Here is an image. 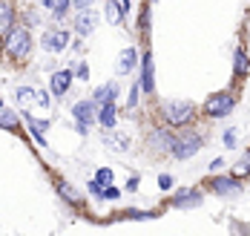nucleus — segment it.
Returning a JSON list of instances; mask_svg holds the SVG:
<instances>
[{"instance_id":"1","label":"nucleus","mask_w":250,"mask_h":236,"mask_svg":"<svg viewBox=\"0 0 250 236\" xmlns=\"http://www.w3.org/2000/svg\"><path fill=\"white\" fill-rule=\"evenodd\" d=\"M6 55L12 58V61H23V58H29V52H32V35H29V29L21 26V29H12L9 35H6Z\"/></svg>"},{"instance_id":"2","label":"nucleus","mask_w":250,"mask_h":236,"mask_svg":"<svg viewBox=\"0 0 250 236\" xmlns=\"http://www.w3.org/2000/svg\"><path fill=\"white\" fill-rule=\"evenodd\" d=\"M199 147H201L199 132H181V135L173 141V156L178 158V161H181V158H190V156L199 153Z\"/></svg>"},{"instance_id":"3","label":"nucleus","mask_w":250,"mask_h":236,"mask_svg":"<svg viewBox=\"0 0 250 236\" xmlns=\"http://www.w3.org/2000/svg\"><path fill=\"white\" fill-rule=\"evenodd\" d=\"M193 112H196L193 101H170V104L164 107V115H167V121H170V124H175V127L187 124V121L193 118Z\"/></svg>"},{"instance_id":"4","label":"nucleus","mask_w":250,"mask_h":236,"mask_svg":"<svg viewBox=\"0 0 250 236\" xmlns=\"http://www.w3.org/2000/svg\"><path fill=\"white\" fill-rule=\"evenodd\" d=\"M230 109H233V95H227V92L210 95V101L204 104V112L210 118H225V115H230Z\"/></svg>"},{"instance_id":"5","label":"nucleus","mask_w":250,"mask_h":236,"mask_svg":"<svg viewBox=\"0 0 250 236\" xmlns=\"http://www.w3.org/2000/svg\"><path fill=\"white\" fill-rule=\"evenodd\" d=\"M173 135L167 130H152L147 135V147H150L152 153H173Z\"/></svg>"},{"instance_id":"6","label":"nucleus","mask_w":250,"mask_h":236,"mask_svg":"<svg viewBox=\"0 0 250 236\" xmlns=\"http://www.w3.org/2000/svg\"><path fill=\"white\" fill-rule=\"evenodd\" d=\"M95 26H98V15L92 12V9H83L81 15H78V21H75V29H78V35H92L95 32Z\"/></svg>"},{"instance_id":"7","label":"nucleus","mask_w":250,"mask_h":236,"mask_svg":"<svg viewBox=\"0 0 250 236\" xmlns=\"http://www.w3.org/2000/svg\"><path fill=\"white\" fill-rule=\"evenodd\" d=\"M213 190H216L219 196H239V193H242V184L236 182V179L219 176V179H213Z\"/></svg>"},{"instance_id":"8","label":"nucleus","mask_w":250,"mask_h":236,"mask_svg":"<svg viewBox=\"0 0 250 236\" xmlns=\"http://www.w3.org/2000/svg\"><path fill=\"white\" fill-rule=\"evenodd\" d=\"M95 101H78L75 107H72V115H75L78 121H83V124H92L95 121Z\"/></svg>"},{"instance_id":"9","label":"nucleus","mask_w":250,"mask_h":236,"mask_svg":"<svg viewBox=\"0 0 250 236\" xmlns=\"http://www.w3.org/2000/svg\"><path fill=\"white\" fill-rule=\"evenodd\" d=\"M52 92L55 95H66V89H69V84H72V72L69 69H61V72H55L52 75Z\"/></svg>"},{"instance_id":"10","label":"nucleus","mask_w":250,"mask_h":236,"mask_svg":"<svg viewBox=\"0 0 250 236\" xmlns=\"http://www.w3.org/2000/svg\"><path fill=\"white\" fill-rule=\"evenodd\" d=\"M15 29V9L9 6V3H3L0 0V38L3 35H9Z\"/></svg>"},{"instance_id":"11","label":"nucleus","mask_w":250,"mask_h":236,"mask_svg":"<svg viewBox=\"0 0 250 236\" xmlns=\"http://www.w3.org/2000/svg\"><path fill=\"white\" fill-rule=\"evenodd\" d=\"M66 43H69V35H66V32H46V35H43V46L52 49V52L66 49Z\"/></svg>"},{"instance_id":"12","label":"nucleus","mask_w":250,"mask_h":236,"mask_svg":"<svg viewBox=\"0 0 250 236\" xmlns=\"http://www.w3.org/2000/svg\"><path fill=\"white\" fill-rule=\"evenodd\" d=\"M141 89L144 92L155 89V81H152V55H144V61H141Z\"/></svg>"},{"instance_id":"13","label":"nucleus","mask_w":250,"mask_h":236,"mask_svg":"<svg viewBox=\"0 0 250 236\" xmlns=\"http://www.w3.org/2000/svg\"><path fill=\"white\" fill-rule=\"evenodd\" d=\"M115 95H118V84H106V86H101L98 92L92 95V101L104 107V104H112V101H115Z\"/></svg>"},{"instance_id":"14","label":"nucleus","mask_w":250,"mask_h":236,"mask_svg":"<svg viewBox=\"0 0 250 236\" xmlns=\"http://www.w3.org/2000/svg\"><path fill=\"white\" fill-rule=\"evenodd\" d=\"M199 202H201V193H196V190H181L173 199L175 208H193V205H199Z\"/></svg>"},{"instance_id":"15","label":"nucleus","mask_w":250,"mask_h":236,"mask_svg":"<svg viewBox=\"0 0 250 236\" xmlns=\"http://www.w3.org/2000/svg\"><path fill=\"white\" fill-rule=\"evenodd\" d=\"M135 64H138V52H135V49L129 46V49H124V52H121V64H118V72H121V75L132 72V66H135Z\"/></svg>"},{"instance_id":"16","label":"nucleus","mask_w":250,"mask_h":236,"mask_svg":"<svg viewBox=\"0 0 250 236\" xmlns=\"http://www.w3.org/2000/svg\"><path fill=\"white\" fill-rule=\"evenodd\" d=\"M106 21L109 23H121L124 21V9L118 0H106Z\"/></svg>"},{"instance_id":"17","label":"nucleus","mask_w":250,"mask_h":236,"mask_svg":"<svg viewBox=\"0 0 250 236\" xmlns=\"http://www.w3.org/2000/svg\"><path fill=\"white\" fill-rule=\"evenodd\" d=\"M0 127H3V130H18V127H21V118H18L12 109L3 107V109H0Z\"/></svg>"},{"instance_id":"18","label":"nucleus","mask_w":250,"mask_h":236,"mask_svg":"<svg viewBox=\"0 0 250 236\" xmlns=\"http://www.w3.org/2000/svg\"><path fill=\"white\" fill-rule=\"evenodd\" d=\"M115 121H118L115 107H112V104H104V107H101V124H104L106 130H112V127H115Z\"/></svg>"},{"instance_id":"19","label":"nucleus","mask_w":250,"mask_h":236,"mask_svg":"<svg viewBox=\"0 0 250 236\" xmlns=\"http://www.w3.org/2000/svg\"><path fill=\"white\" fill-rule=\"evenodd\" d=\"M69 3H72V0H55L52 18H55V21H63V18H66V9H69Z\"/></svg>"},{"instance_id":"20","label":"nucleus","mask_w":250,"mask_h":236,"mask_svg":"<svg viewBox=\"0 0 250 236\" xmlns=\"http://www.w3.org/2000/svg\"><path fill=\"white\" fill-rule=\"evenodd\" d=\"M95 182H98L101 187H109V184H112V170H109V167H101L98 173H95Z\"/></svg>"},{"instance_id":"21","label":"nucleus","mask_w":250,"mask_h":236,"mask_svg":"<svg viewBox=\"0 0 250 236\" xmlns=\"http://www.w3.org/2000/svg\"><path fill=\"white\" fill-rule=\"evenodd\" d=\"M248 72V55H245V49H239L236 52V75H245Z\"/></svg>"},{"instance_id":"22","label":"nucleus","mask_w":250,"mask_h":236,"mask_svg":"<svg viewBox=\"0 0 250 236\" xmlns=\"http://www.w3.org/2000/svg\"><path fill=\"white\" fill-rule=\"evenodd\" d=\"M58 190H61V196H63L66 202H72V205H78V202H81V196H78V193L72 190V187H69V184H61Z\"/></svg>"},{"instance_id":"23","label":"nucleus","mask_w":250,"mask_h":236,"mask_svg":"<svg viewBox=\"0 0 250 236\" xmlns=\"http://www.w3.org/2000/svg\"><path fill=\"white\" fill-rule=\"evenodd\" d=\"M138 95H141V84H132V89H129V107L132 109L138 107Z\"/></svg>"},{"instance_id":"24","label":"nucleus","mask_w":250,"mask_h":236,"mask_svg":"<svg viewBox=\"0 0 250 236\" xmlns=\"http://www.w3.org/2000/svg\"><path fill=\"white\" fill-rule=\"evenodd\" d=\"M118 196H121L118 187H104V199H118Z\"/></svg>"},{"instance_id":"25","label":"nucleus","mask_w":250,"mask_h":236,"mask_svg":"<svg viewBox=\"0 0 250 236\" xmlns=\"http://www.w3.org/2000/svg\"><path fill=\"white\" fill-rule=\"evenodd\" d=\"M92 3H95V0H72V6H78L81 12H83V9H92Z\"/></svg>"},{"instance_id":"26","label":"nucleus","mask_w":250,"mask_h":236,"mask_svg":"<svg viewBox=\"0 0 250 236\" xmlns=\"http://www.w3.org/2000/svg\"><path fill=\"white\" fill-rule=\"evenodd\" d=\"M29 98H32V89H18V101H29Z\"/></svg>"},{"instance_id":"27","label":"nucleus","mask_w":250,"mask_h":236,"mask_svg":"<svg viewBox=\"0 0 250 236\" xmlns=\"http://www.w3.org/2000/svg\"><path fill=\"white\" fill-rule=\"evenodd\" d=\"M89 193H95V196H104V187L98 182H89Z\"/></svg>"},{"instance_id":"28","label":"nucleus","mask_w":250,"mask_h":236,"mask_svg":"<svg viewBox=\"0 0 250 236\" xmlns=\"http://www.w3.org/2000/svg\"><path fill=\"white\" fill-rule=\"evenodd\" d=\"M158 184H161L164 190H170V187H173V179H170V176H161V179H158Z\"/></svg>"},{"instance_id":"29","label":"nucleus","mask_w":250,"mask_h":236,"mask_svg":"<svg viewBox=\"0 0 250 236\" xmlns=\"http://www.w3.org/2000/svg\"><path fill=\"white\" fill-rule=\"evenodd\" d=\"M225 144H227V147H233V144H236V135H233V132H225Z\"/></svg>"},{"instance_id":"30","label":"nucleus","mask_w":250,"mask_h":236,"mask_svg":"<svg viewBox=\"0 0 250 236\" xmlns=\"http://www.w3.org/2000/svg\"><path fill=\"white\" fill-rule=\"evenodd\" d=\"M138 184H141V179H138V176H132V179H129V182H126V187H129V190H135V187H138Z\"/></svg>"},{"instance_id":"31","label":"nucleus","mask_w":250,"mask_h":236,"mask_svg":"<svg viewBox=\"0 0 250 236\" xmlns=\"http://www.w3.org/2000/svg\"><path fill=\"white\" fill-rule=\"evenodd\" d=\"M38 101H41L43 107H49V95H46V92H38Z\"/></svg>"},{"instance_id":"32","label":"nucleus","mask_w":250,"mask_h":236,"mask_svg":"<svg viewBox=\"0 0 250 236\" xmlns=\"http://www.w3.org/2000/svg\"><path fill=\"white\" fill-rule=\"evenodd\" d=\"M78 132H81V135H86V132H89V124H83V121H78Z\"/></svg>"},{"instance_id":"33","label":"nucleus","mask_w":250,"mask_h":236,"mask_svg":"<svg viewBox=\"0 0 250 236\" xmlns=\"http://www.w3.org/2000/svg\"><path fill=\"white\" fill-rule=\"evenodd\" d=\"M43 6H46V9H55V0H43Z\"/></svg>"},{"instance_id":"34","label":"nucleus","mask_w":250,"mask_h":236,"mask_svg":"<svg viewBox=\"0 0 250 236\" xmlns=\"http://www.w3.org/2000/svg\"><path fill=\"white\" fill-rule=\"evenodd\" d=\"M121 9H124V12L129 9V0H121Z\"/></svg>"},{"instance_id":"35","label":"nucleus","mask_w":250,"mask_h":236,"mask_svg":"<svg viewBox=\"0 0 250 236\" xmlns=\"http://www.w3.org/2000/svg\"><path fill=\"white\" fill-rule=\"evenodd\" d=\"M0 109H3V98H0Z\"/></svg>"},{"instance_id":"36","label":"nucleus","mask_w":250,"mask_h":236,"mask_svg":"<svg viewBox=\"0 0 250 236\" xmlns=\"http://www.w3.org/2000/svg\"><path fill=\"white\" fill-rule=\"evenodd\" d=\"M0 49H3V41H0Z\"/></svg>"}]
</instances>
